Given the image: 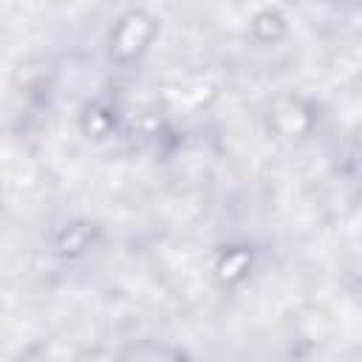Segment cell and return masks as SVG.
Wrapping results in <instances>:
<instances>
[{
    "instance_id": "6da1fadb",
    "label": "cell",
    "mask_w": 362,
    "mask_h": 362,
    "mask_svg": "<svg viewBox=\"0 0 362 362\" xmlns=\"http://www.w3.org/2000/svg\"><path fill=\"white\" fill-rule=\"evenodd\" d=\"M144 25H147V20L139 17V14L124 17V20L119 23V28H116L113 48H116L119 54H133V51H139L133 42H144V37H139V28H144Z\"/></svg>"
}]
</instances>
